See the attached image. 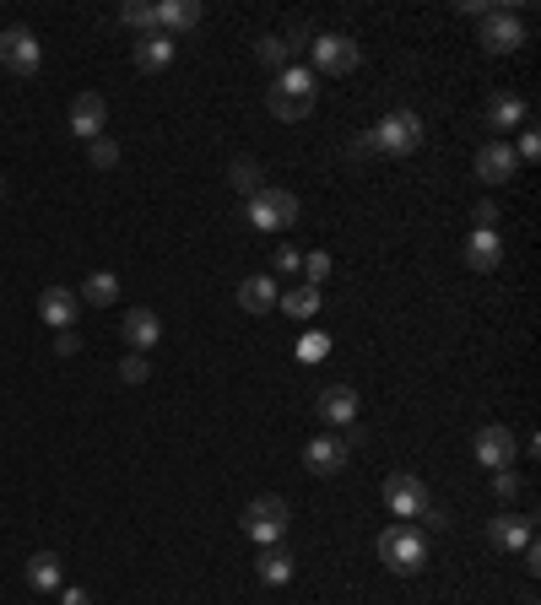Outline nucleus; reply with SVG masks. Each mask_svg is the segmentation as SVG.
<instances>
[{
    "instance_id": "a211bd4d",
    "label": "nucleus",
    "mask_w": 541,
    "mask_h": 605,
    "mask_svg": "<svg viewBox=\"0 0 541 605\" xmlns=\"http://www.w3.org/2000/svg\"><path fill=\"white\" fill-rule=\"evenodd\" d=\"M201 22V0H157V33H190Z\"/></svg>"
},
{
    "instance_id": "0eeeda50",
    "label": "nucleus",
    "mask_w": 541,
    "mask_h": 605,
    "mask_svg": "<svg viewBox=\"0 0 541 605\" xmlns=\"http://www.w3.org/2000/svg\"><path fill=\"white\" fill-rule=\"evenodd\" d=\"M520 44H525V22L514 17L509 6H487L482 11V49H493V55H514Z\"/></svg>"
},
{
    "instance_id": "473e14b6",
    "label": "nucleus",
    "mask_w": 541,
    "mask_h": 605,
    "mask_svg": "<svg viewBox=\"0 0 541 605\" xmlns=\"http://www.w3.org/2000/svg\"><path fill=\"white\" fill-rule=\"evenodd\" d=\"M303 276H309V287H320L331 276V254H303Z\"/></svg>"
},
{
    "instance_id": "6ab92c4d",
    "label": "nucleus",
    "mask_w": 541,
    "mask_h": 605,
    "mask_svg": "<svg viewBox=\"0 0 541 605\" xmlns=\"http://www.w3.org/2000/svg\"><path fill=\"white\" fill-rule=\"evenodd\" d=\"M498 260H504V238H498V233H482V227H477V233L466 238V265H471V271H493Z\"/></svg>"
},
{
    "instance_id": "b1692460",
    "label": "nucleus",
    "mask_w": 541,
    "mask_h": 605,
    "mask_svg": "<svg viewBox=\"0 0 541 605\" xmlns=\"http://www.w3.org/2000/svg\"><path fill=\"white\" fill-rule=\"evenodd\" d=\"M487 125H493V130H520V125H525V98H514V92H498V98L487 103Z\"/></svg>"
},
{
    "instance_id": "f704fd0d",
    "label": "nucleus",
    "mask_w": 541,
    "mask_h": 605,
    "mask_svg": "<svg viewBox=\"0 0 541 605\" xmlns=\"http://www.w3.org/2000/svg\"><path fill=\"white\" fill-rule=\"evenodd\" d=\"M325 346H331V341H325L320 330H309V335L298 341V357H303V362H320V357H325Z\"/></svg>"
},
{
    "instance_id": "58836bf2",
    "label": "nucleus",
    "mask_w": 541,
    "mask_h": 605,
    "mask_svg": "<svg viewBox=\"0 0 541 605\" xmlns=\"http://www.w3.org/2000/svg\"><path fill=\"white\" fill-rule=\"evenodd\" d=\"M422 524H428V530H444V524H450V514H444V508L439 503H428V508H422V514H417Z\"/></svg>"
},
{
    "instance_id": "c756f323",
    "label": "nucleus",
    "mask_w": 541,
    "mask_h": 605,
    "mask_svg": "<svg viewBox=\"0 0 541 605\" xmlns=\"http://www.w3.org/2000/svg\"><path fill=\"white\" fill-rule=\"evenodd\" d=\"M92 168H120V141H109V136L92 141Z\"/></svg>"
},
{
    "instance_id": "f8f14e48",
    "label": "nucleus",
    "mask_w": 541,
    "mask_h": 605,
    "mask_svg": "<svg viewBox=\"0 0 541 605\" xmlns=\"http://www.w3.org/2000/svg\"><path fill=\"white\" fill-rule=\"evenodd\" d=\"M514 173H520V157H514L509 141H487L477 152V179L482 184H509Z\"/></svg>"
},
{
    "instance_id": "ddd939ff",
    "label": "nucleus",
    "mask_w": 541,
    "mask_h": 605,
    "mask_svg": "<svg viewBox=\"0 0 541 605\" xmlns=\"http://www.w3.org/2000/svg\"><path fill=\"white\" fill-rule=\"evenodd\" d=\"M314 411H320V422H325V427H352V416H358V389H347V384L320 389Z\"/></svg>"
},
{
    "instance_id": "20e7f679",
    "label": "nucleus",
    "mask_w": 541,
    "mask_h": 605,
    "mask_svg": "<svg viewBox=\"0 0 541 605\" xmlns=\"http://www.w3.org/2000/svg\"><path fill=\"white\" fill-rule=\"evenodd\" d=\"M287 524H293V508L282 503V497H249V508H244V535L255 546H276L287 535Z\"/></svg>"
},
{
    "instance_id": "f03ea898",
    "label": "nucleus",
    "mask_w": 541,
    "mask_h": 605,
    "mask_svg": "<svg viewBox=\"0 0 541 605\" xmlns=\"http://www.w3.org/2000/svg\"><path fill=\"white\" fill-rule=\"evenodd\" d=\"M266 103H271L276 119H287V125H293V119H309V109H314V71H303V65L276 71Z\"/></svg>"
},
{
    "instance_id": "1a4fd4ad",
    "label": "nucleus",
    "mask_w": 541,
    "mask_h": 605,
    "mask_svg": "<svg viewBox=\"0 0 541 605\" xmlns=\"http://www.w3.org/2000/svg\"><path fill=\"white\" fill-rule=\"evenodd\" d=\"M385 508H390V519L395 524H406V519H417L422 508H428V487H422V476H390L385 481Z\"/></svg>"
},
{
    "instance_id": "39448f33",
    "label": "nucleus",
    "mask_w": 541,
    "mask_h": 605,
    "mask_svg": "<svg viewBox=\"0 0 541 605\" xmlns=\"http://www.w3.org/2000/svg\"><path fill=\"white\" fill-rule=\"evenodd\" d=\"M249 227H260V233H276V227H293L298 222V195L293 190H260L249 195Z\"/></svg>"
},
{
    "instance_id": "cd10ccee",
    "label": "nucleus",
    "mask_w": 541,
    "mask_h": 605,
    "mask_svg": "<svg viewBox=\"0 0 541 605\" xmlns=\"http://www.w3.org/2000/svg\"><path fill=\"white\" fill-rule=\"evenodd\" d=\"M120 28L152 33L157 28V0H130V6H120Z\"/></svg>"
},
{
    "instance_id": "4468645a",
    "label": "nucleus",
    "mask_w": 541,
    "mask_h": 605,
    "mask_svg": "<svg viewBox=\"0 0 541 605\" xmlns=\"http://www.w3.org/2000/svg\"><path fill=\"white\" fill-rule=\"evenodd\" d=\"M125 346H136L141 357H147L152 346H163V319H157L152 308H130L125 314Z\"/></svg>"
},
{
    "instance_id": "aec40b11",
    "label": "nucleus",
    "mask_w": 541,
    "mask_h": 605,
    "mask_svg": "<svg viewBox=\"0 0 541 605\" xmlns=\"http://www.w3.org/2000/svg\"><path fill=\"white\" fill-rule=\"evenodd\" d=\"M168 60H174V38H168V33H141L136 38V65H141V71H163V65Z\"/></svg>"
},
{
    "instance_id": "9d476101",
    "label": "nucleus",
    "mask_w": 541,
    "mask_h": 605,
    "mask_svg": "<svg viewBox=\"0 0 541 605\" xmlns=\"http://www.w3.org/2000/svg\"><path fill=\"white\" fill-rule=\"evenodd\" d=\"M103 125H109V98H103V92H76V103H71V130H76L82 141H98Z\"/></svg>"
},
{
    "instance_id": "5701e85b",
    "label": "nucleus",
    "mask_w": 541,
    "mask_h": 605,
    "mask_svg": "<svg viewBox=\"0 0 541 605\" xmlns=\"http://www.w3.org/2000/svg\"><path fill=\"white\" fill-rule=\"evenodd\" d=\"M276 308H282L287 319H314L320 314V287L303 281V287H293V292H276Z\"/></svg>"
},
{
    "instance_id": "a19ab883",
    "label": "nucleus",
    "mask_w": 541,
    "mask_h": 605,
    "mask_svg": "<svg viewBox=\"0 0 541 605\" xmlns=\"http://www.w3.org/2000/svg\"><path fill=\"white\" fill-rule=\"evenodd\" d=\"M60 605H92V595L82 584H71V589H60Z\"/></svg>"
},
{
    "instance_id": "7c9ffc66",
    "label": "nucleus",
    "mask_w": 541,
    "mask_h": 605,
    "mask_svg": "<svg viewBox=\"0 0 541 605\" xmlns=\"http://www.w3.org/2000/svg\"><path fill=\"white\" fill-rule=\"evenodd\" d=\"M282 44H287V55H303V49L314 44V28H309V22H293V28L282 33Z\"/></svg>"
},
{
    "instance_id": "6e6552de",
    "label": "nucleus",
    "mask_w": 541,
    "mask_h": 605,
    "mask_svg": "<svg viewBox=\"0 0 541 605\" xmlns=\"http://www.w3.org/2000/svg\"><path fill=\"white\" fill-rule=\"evenodd\" d=\"M0 65H6L11 76H33L38 65H44V44H38L28 28H6L0 33Z\"/></svg>"
},
{
    "instance_id": "f257e3e1",
    "label": "nucleus",
    "mask_w": 541,
    "mask_h": 605,
    "mask_svg": "<svg viewBox=\"0 0 541 605\" xmlns=\"http://www.w3.org/2000/svg\"><path fill=\"white\" fill-rule=\"evenodd\" d=\"M422 136H428V125H422V114L412 109H390V114H379V125L368 130V146L374 152H385V157H412Z\"/></svg>"
},
{
    "instance_id": "a878e982",
    "label": "nucleus",
    "mask_w": 541,
    "mask_h": 605,
    "mask_svg": "<svg viewBox=\"0 0 541 605\" xmlns=\"http://www.w3.org/2000/svg\"><path fill=\"white\" fill-rule=\"evenodd\" d=\"M82 303H92V308H114V303H120V276L92 271V276H87V287H82Z\"/></svg>"
},
{
    "instance_id": "f3484780",
    "label": "nucleus",
    "mask_w": 541,
    "mask_h": 605,
    "mask_svg": "<svg viewBox=\"0 0 541 605\" xmlns=\"http://www.w3.org/2000/svg\"><path fill=\"white\" fill-rule=\"evenodd\" d=\"M303 465L314 470V476H336L341 465H347V443H341L336 433H325V438H314L309 449H303Z\"/></svg>"
},
{
    "instance_id": "412c9836",
    "label": "nucleus",
    "mask_w": 541,
    "mask_h": 605,
    "mask_svg": "<svg viewBox=\"0 0 541 605\" xmlns=\"http://www.w3.org/2000/svg\"><path fill=\"white\" fill-rule=\"evenodd\" d=\"M60 578H65V562L55 557V551H33V557H28V584L38 589V595L60 589Z\"/></svg>"
},
{
    "instance_id": "9b49d317",
    "label": "nucleus",
    "mask_w": 541,
    "mask_h": 605,
    "mask_svg": "<svg viewBox=\"0 0 541 605\" xmlns=\"http://www.w3.org/2000/svg\"><path fill=\"white\" fill-rule=\"evenodd\" d=\"M514 449H520V443H514V433H509L504 422H487L482 433H477V460L487 470H509L514 465Z\"/></svg>"
},
{
    "instance_id": "bb28decb",
    "label": "nucleus",
    "mask_w": 541,
    "mask_h": 605,
    "mask_svg": "<svg viewBox=\"0 0 541 605\" xmlns=\"http://www.w3.org/2000/svg\"><path fill=\"white\" fill-rule=\"evenodd\" d=\"M228 179H233V190H239V195H260V190H266V184H260V163H255V157H233Z\"/></svg>"
},
{
    "instance_id": "c85d7f7f",
    "label": "nucleus",
    "mask_w": 541,
    "mask_h": 605,
    "mask_svg": "<svg viewBox=\"0 0 541 605\" xmlns=\"http://www.w3.org/2000/svg\"><path fill=\"white\" fill-rule=\"evenodd\" d=\"M255 55L266 60L271 71H287V65H293V55H287V44H282L276 33H266V38H260V44H255Z\"/></svg>"
},
{
    "instance_id": "7ed1b4c3",
    "label": "nucleus",
    "mask_w": 541,
    "mask_h": 605,
    "mask_svg": "<svg viewBox=\"0 0 541 605\" xmlns=\"http://www.w3.org/2000/svg\"><path fill=\"white\" fill-rule=\"evenodd\" d=\"M379 562H385L390 573H422V562H428L422 530H412V524H385V530H379Z\"/></svg>"
},
{
    "instance_id": "72a5a7b5",
    "label": "nucleus",
    "mask_w": 541,
    "mask_h": 605,
    "mask_svg": "<svg viewBox=\"0 0 541 605\" xmlns=\"http://www.w3.org/2000/svg\"><path fill=\"white\" fill-rule=\"evenodd\" d=\"M271 265H276V271H282V276H298V271H303V254H298L293 244H282V249L271 254Z\"/></svg>"
},
{
    "instance_id": "ea45409f",
    "label": "nucleus",
    "mask_w": 541,
    "mask_h": 605,
    "mask_svg": "<svg viewBox=\"0 0 541 605\" xmlns=\"http://www.w3.org/2000/svg\"><path fill=\"white\" fill-rule=\"evenodd\" d=\"M76 346H82V341H76V330H60L55 335V357H76Z\"/></svg>"
},
{
    "instance_id": "2eb2a0df",
    "label": "nucleus",
    "mask_w": 541,
    "mask_h": 605,
    "mask_svg": "<svg viewBox=\"0 0 541 605\" xmlns=\"http://www.w3.org/2000/svg\"><path fill=\"white\" fill-rule=\"evenodd\" d=\"M76 303L82 298H76L71 287H44L38 292V319H49L55 330H71L76 325Z\"/></svg>"
},
{
    "instance_id": "4be33fe9",
    "label": "nucleus",
    "mask_w": 541,
    "mask_h": 605,
    "mask_svg": "<svg viewBox=\"0 0 541 605\" xmlns=\"http://www.w3.org/2000/svg\"><path fill=\"white\" fill-rule=\"evenodd\" d=\"M255 573L266 578V584H287V578H293V551H287L282 541H276V546H260Z\"/></svg>"
},
{
    "instance_id": "393cba45",
    "label": "nucleus",
    "mask_w": 541,
    "mask_h": 605,
    "mask_svg": "<svg viewBox=\"0 0 541 605\" xmlns=\"http://www.w3.org/2000/svg\"><path fill=\"white\" fill-rule=\"evenodd\" d=\"M239 303L249 308V314H266V308H276V281L271 276H244L239 281Z\"/></svg>"
},
{
    "instance_id": "e433bc0d",
    "label": "nucleus",
    "mask_w": 541,
    "mask_h": 605,
    "mask_svg": "<svg viewBox=\"0 0 541 605\" xmlns=\"http://www.w3.org/2000/svg\"><path fill=\"white\" fill-rule=\"evenodd\" d=\"M536 152H541V136H536V130H525L520 146H514V157H520V163H536Z\"/></svg>"
},
{
    "instance_id": "423d86ee",
    "label": "nucleus",
    "mask_w": 541,
    "mask_h": 605,
    "mask_svg": "<svg viewBox=\"0 0 541 605\" xmlns=\"http://www.w3.org/2000/svg\"><path fill=\"white\" fill-rule=\"evenodd\" d=\"M309 55H314V71L347 76V71H358V38H347V33H314Z\"/></svg>"
},
{
    "instance_id": "dca6fc26",
    "label": "nucleus",
    "mask_w": 541,
    "mask_h": 605,
    "mask_svg": "<svg viewBox=\"0 0 541 605\" xmlns=\"http://www.w3.org/2000/svg\"><path fill=\"white\" fill-rule=\"evenodd\" d=\"M487 541L498 551H520L525 541H536V530L525 514H498V519H487Z\"/></svg>"
},
{
    "instance_id": "2f4dec72",
    "label": "nucleus",
    "mask_w": 541,
    "mask_h": 605,
    "mask_svg": "<svg viewBox=\"0 0 541 605\" xmlns=\"http://www.w3.org/2000/svg\"><path fill=\"white\" fill-rule=\"evenodd\" d=\"M147 373H152V368H147V357H141V352L120 357V379H125V384H147Z\"/></svg>"
},
{
    "instance_id": "4c0bfd02",
    "label": "nucleus",
    "mask_w": 541,
    "mask_h": 605,
    "mask_svg": "<svg viewBox=\"0 0 541 605\" xmlns=\"http://www.w3.org/2000/svg\"><path fill=\"white\" fill-rule=\"evenodd\" d=\"M493 492H498V497H504V503H509V497L520 492V476H514V470H498V476H493Z\"/></svg>"
},
{
    "instance_id": "c9c22d12",
    "label": "nucleus",
    "mask_w": 541,
    "mask_h": 605,
    "mask_svg": "<svg viewBox=\"0 0 541 605\" xmlns=\"http://www.w3.org/2000/svg\"><path fill=\"white\" fill-rule=\"evenodd\" d=\"M471 222H477L482 233H498V206L493 200H477V206H471Z\"/></svg>"
}]
</instances>
